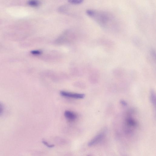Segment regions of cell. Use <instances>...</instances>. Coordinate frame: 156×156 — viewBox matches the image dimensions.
Wrapping results in <instances>:
<instances>
[{"label":"cell","mask_w":156,"mask_h":156,"mask_svg":"<svg viewBox=\"0 0 156 156\" xmlns=\"http://www.w3.org/2000/svg\"><path fill=\"white\" fill-rule=\"evenodd\" d=\"M131 115L130 113H128L125 119V131L127 133H130L137 125L136 121Z\"/></svg>","instance_id":"6da1fadb"},{"label":"cell","mask_w":156,"mask_h":156,"mask_svg":"<svg viewBox=\"0 0 156 156\" xmlns=\"http://www.w3.org/2000/svg\"><path fill=\"white\" fill-rule=\"evenodd\" d=\"M60 94L62 96L75 99H82L85 96L84 94H81L73 93L65 91H61Z\"/></svg>","instance_id":"7a4b0ae2"},{"label":"cell","mask_w":156,"mask_h":156,"mask_svg":"<svg viewBox=\"0 0 156 156\" xmlns=\"http://www.w3.org/2000/svg\"><path fill=\"white\" fill-rule=\"evenodd\" d=\"M105 136V133L101 132L94 137L88 144V146L91 147L98 144L101 141Z\"/></svg>","instance_id":"3957f363"},{"label":"cell","mask_w":156,"mask_h":156,"mask_svg":"<svg viewBox=\"0 0 156 156\" xmlns=\"http://www.w3.org/2000/svg\"><path fill=\"white\" fill-rule=\"evenodd\" d=\"M65 117L70 121L75 120L77 118L76 114L70 111H66L64 113Z\"/></svg>","instance_id":"277c9868"},{"label":"cell","mask_w":156,"mask_h":156,"mask_svg":"<svg viewBox=\"0 0 156 156\" xmlns=\"http://www.w3.org/2000/svg\"><path fill=\"white\" fill-rule=\"evenodd\" d=\"M150 99L151 102L154 105H155L156 97L154 92L153 90H151L150 93Z\"/></svg>","instance_id":"5b68a950"},{"label":"cell","mask_w":156,"mask_h":156,"mask_svg":"<svg viewBox=\"0 0 156 156\" xmlns=\"http://www.w3.org/2000/svg\"><path fill=\"white\" fill-rule=\"evenodd\" d=\"M28 4L31 6H37L39 5V2L36 0H30L28 2Z\"/></svg>","instance_id":"8992f818"},{"label":"cell","mask_w":156,"mask_h":156,"mask_svg":"<svg viewBox=\"0 0 156 156\" xmlns=\"http://www.w3.org/2000/svg\"><path fill=\"white\" fill-rule=\"evenodd\" d=\"M69 2L73 4H78L81 3L83 2V1L81 0H70Z\"/></svg>","instance_id":"52a82bcc"},{"label":"cell","mask_w":156,"mask_h":156,"mask_svg":"<svg viewBox=\"0 0 156 156\" xmlns=\"http://www.w3.org/2000/svg\"><path fill=\"white\" fill-rule=\"evenodd\" d=\"M42 142L44 145L48 147L52 148L54 147L55 146V145L54 144H48L47 141L45 140H42Z\"/></svg>","instance_id":"ba28073f"},{"label":"cell","mask_w":156,"mask_h":156,"mask_svg":"<svg viewBox=\"0 0 156 156\" xmlns=\"http://www.w3.org/2000/svg\"><path fill=\"white\" fill-rule=\"evenodd\" d=\"M30 53L33 55H38L40 54L41 53V52L40 51L36 50L31 51Z\"/></svg>","instance_id":"9c48e42d"},{"label":"cell","mask_w":156,"mask_h":156,"mask_svg":"<svg viewBox=\"0 0 156 156\" xmlns=\"http://www.w3.org/2000/svg\"><path fill=\"white\" fill-rule=\"evenodd\" d=\"M3 111V107L2 105L0 103V115L2 114Z\"/></svg>","instance_id":"30bf717a"},{"label":"cell","mask_w":156,"mask_h":156,"mask_svg":"<svg viewBox=\"0 0 156 156\" xmlns=\"http://www.w3.org/2000/svg\"><path fill=\"white\" fill-rule=\"evenodd\" d=\"M121 103L124 106H126L127 105L126 103L124 101H121Z\"/></svg>","instance_id":"8fae6325"},{"label":"cell","mask_w":156,"mask_h":156,"mask_svg":"<svg viewBox=\"0 0 156 156\" xmlns=\"http://www.w3.org/2000/svg\"><path fill=\"white\" fill-rule=\"evenodd\" d=\"M87 156H90L89 155H87Z\"/></svg>","instance_id":"7c38bea8"}]
</instances>
